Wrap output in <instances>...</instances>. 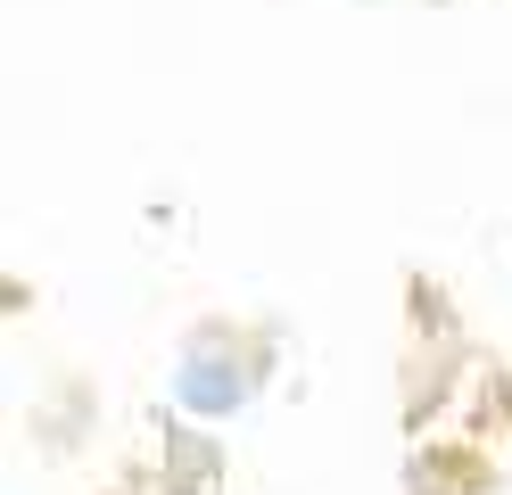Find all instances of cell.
<instances>
[{
    "mask_svg": "<svg viewBox=\"0 0 512 495\" xmlns=\"http://www.w3.org/2000/svg\"><path fill=\"white\" fill-rule=\"evenodd\" d=\"M215 347H223V339H207V347H190V355H182V396H190L199 413L240 405V396H248V380H256V355H248V363H223Z\"/></svg>",
    "mask_w": 512,
    "mask_h": 495,
    "instance_id": "1",
    "label": "cell"
},
{
    "mask_svg": "<svg viewBox=\"0 0 512 495\" xmlns=\"http://www.w3.org/2000/svg\"><path fill=\"white\" fill-rule=\"evenodd\" d=\"M174 495H215V446L174 429Z\"/></svg>",
    "mask_w": 512,
    "mask_h": 495,
    "instance_id": "2",
    "label": "cell"
}]
</instances>
